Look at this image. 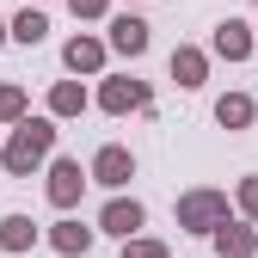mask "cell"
I'll return each instance as SVG.
<instances>
[{
    "label": "cell",
    "mask_w": 258,
    "mask_h": 258,
    "mask_svg": "<svg viewBox=\"0 0 258 258\" xmlns=\"http://www.w3.org/2000/svg\"><path fill=\"white\" fill-rule=\"evenodd\" d=\"M0 240H7V246H25V240H31V221H25V215H13L7 228H0Z\"/></svg>",
    "instance_id": "ba28073f"
},
{
    "label": "cell",
    "mask_w": 258,
    "mask_h": 258,
    "mask_svg": "<svg viewBox=\"0 0 258 258\" xmlns=\"http://www.w3.org/2000/svg\"><path fill=\"white\" fill-rule=\"evenodd\" d=\"M13 31H19V37H25V43H37V37H43V31H49V25H43V19H37V13H25V19H19V25H13Z\"/></svg>",
    "instance_id": "9c48e42d"
},
{
    "label": "cell",
    "mask_w": 258,
    "mask_h": 258,
    "mask_svg": "<svg viewBox=\"0 0 258 258\" xmlns=\"http://www.w3.org/2000/svg\"><path fill=\"white\" fill-rule=\"evenodd\" d=\"M105 228H111V234H136V228H142V209H136V203H111V209H105Z\"/></svg>",
    "instance_id": "7a4b0ae2"
},
{
    "label": "cell",
    "mask_w": 258,
    "mask_h": 258,
    "mask_svg": "<svg viewBox=\"0 0 258 258\" xmlns=\"http://www.w3.org/2000/svg\"><path fill=\"white\" fill-rule=\"evenodd\" d=\"M184 215H190V221H209V215H215V197H190Z\"/></svg>",
    "instance_id": "7c38bea8"
},
{
    "label": "cell",
    "mask_w": 258,
    "mask_h": 258,
    "mask_svg": "<svg viewBox=\"0 0 258 258\" xmlns=\"http://www.w3.org/2000/svg\"><path fill=\"white\" fill-rule=\"evenodd\" d=\"M136 258H160V246H136Z\"/></svg>",
    "instance_id": "9a60e30c"
},
{
    "label": "cell",
    "mask_w": 258,
    "mask_h": 258,
    "mask_svg": "<svg viewBox=\"0 0 258 258\" xmlns=\"http://www.w3.org/2000/svg\"><path fill=\"white\" fill-rule=\"evenodd\" d=\"M246 117H252L246 99H221V123H246Z\"/></svg>",
    "instance_id": "30bf717a"
},
{
    "label": "cell",
    "mask_w": 258,
    "mask_h": 258,
    "mask_svg": "<svg viewBox=\"0 0 258 258\" xmlns=\"http://www.w3.org/2000/svg\"><path fill=\"white\" fill-rule=\"evenodd\" d=\"M74 190H80V166L61 160V166H55V203H74Z\"/></svg>",
    "instance_id": "277c9868"
},
{
    "label": "cell",
    "mask_w": 258,
    "mask_h": 258,
    "mask_svg": "<svg viewBox=\"0 0 258 258\" xmlns=\"http://www.w3.org/2000/svg\"><path fill=\"white\" fill-rule=\"evenodd\" d=\"M221 55H246V25H221Z\"/></svg>",
    "instance_id": "8992f818"
},
{
    "label": "cell",
    "mask_w": 258,
    "mask_h": 258,
    "mask_svg": "<svg viewBox=\"0 0 258 258\" xmlns=\"http://www.w3.org/2000/svg\"><path fill=\"white\" fill-rule=\"evenodd\" d=\"M55 246H61V252H80V246H86V234H80V228H61V234H55Z\"/></svg>",
    "instance_id": "4fadbf2b"
},
{
    "label": "cell",
    "mask_w": 258,
    "mask_h": 258,
    "mask_svg": "<svg viewBox=\"0 0 258 258\" xmlns=\"http://www.w3.org/2000/svg\"><path fill=\"white\" fill-rule=\"evenodd\" d=\"M172 68H178V74H184V86H190V80H197V74H203V61H197V55H190V49H184V55H172Z\"/></svg>",
    "instance_id": "8fae6325"
},
{
    "label": "cell",
    "mask_w": 258,
    "mask_h": 258,
    "mask_svg": "<svg viewBox=\"0 0 258 258\" xmlns=\"http://www.w3.org/2000/svg\"><path fill=\"white\" fill-rule=\"evenodd\" d=\"M43 148H49V123H25V136H19V142H13V154H7V160H13V172H25Z\"/></svg>",
    "instance_id": "6da1fadb"
},
{
    "label": "cell",
    "mask_w": 258,
    "mask_h": 258,
    "mask_svg": "<svg viewBox=\"0 0 258 258\" xmlns=\"http://www.w3.org/2000/svg\"><path fill=\"white\" fill-rule=\"evenodd\" d=\"M123 172H129V154H123V148H105V154H99V178H105V184H123Z\"/></svg>",
    "instance_id": "3957f363"
},
{
    "label": "cell",
    "mask_w": 258,
    "mask_h": 258,
    "mask_svg": "<svg viewBox=\"0 0 258 258\" xmlns=\"http://www.w3.org/2000/svg\"><path fill=\"white\" fill-rule=\"evenodd\" d=\"M142 43H148V25H142V19H123V25H117V49H129V55H136Z\"/></svg>",
    "instance_id": "5b68a950"
},
{
    "label": "cell",
    "mask_w": 258,
    "mask_h": 258,
    "mask_svg": "<svg viewBox=\"0 0 258 258\" xmlns=\"http://www.w3.org/2000/svg\"><path fill=\"white\" fill-rule=\"evenodd\" d=\"M74 13H99V0H74Z\"/></svg>",
    "instance_id": "5bb4252c"
},
{
    "label": "cell",
    "mask_w": 258,
    "mask_h": 258,
    "mask_svg": "<svg viewBox=\"0 0 258 258\" xmlns=\"http://www.w3.org/2000/svg\"><path fill=\"white\" fill-rule=\"evenodd\" d=\"M99 61V43H68V68H92Z\"/></svg>",
    "instance_id": "52a82bcc"
}]
</instances>
